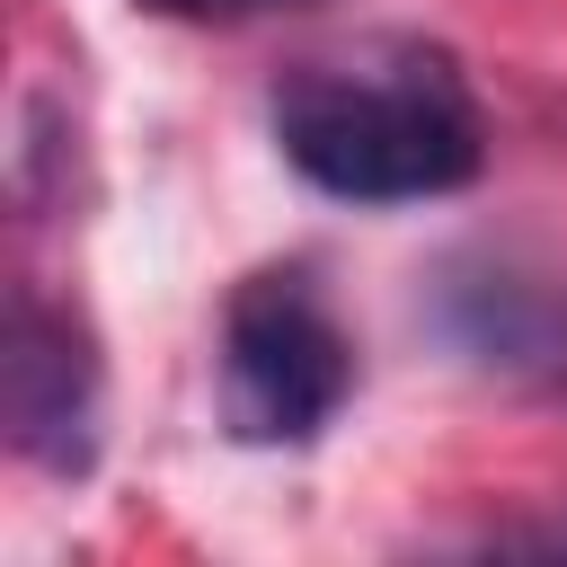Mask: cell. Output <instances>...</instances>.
<instances>
[{
    "instance_id": "cell-4",
    "label": "cell",
    "mask_w": 567,
    "mask_h": 567,
    "mask_svg": "<svg viewBox=\"0 0 567 567\" xmlns=\"http://www.w3.org/2000/svg\"><path fill=\"white\" fill-rule=\"evenodd\" d=\"M151 18H195V27H230V18H257V9H292V0H133Z\"/></svg>"
},
{
    "instance_id": "cell-3",
    "label": "cell",
    "mask_w": 567,
    "mask_h": 567,
    "mask_svg": "<svg viewBox=\"0 0 567 567\" xmlns=\"http://www.w3.org/2000/svg\"><path fill=\"white\" fill-rule=\"evenodd\" d=\"M0 399H9V443L44 470H89L97 452V363L62 310L35 292L9 301V354H0Z\"/></svg>"
},
{
    "instance_id": "cell-2",
    "label": "cell",
    "mask_w": 567,
    "mask_h": 567,
    "mask_svg": "<svg viewBox=\"0 0 567 567\" xmlns=\"http://www.w3.org/2000/svg\"><path fill=\"white\" fill-rule=\"evenodd\" d=\"M354 390V346L301 266H266L221 310V416L239 443H310Z\"/></svg>"
},
{
    "instance_id": "cell-1",
    "label": "cell",
    "mask_w": 567,
    "mask_h": 567,
    "mask_svg": "<svg viewBox=\"0 0 567 567\" xmlns=\"http://www.w3.org/2000/svg\"><path fill=\"white\" fill-rule=\"evenodd\" d=\"M275 151L337 204H434L461 195L487 159L461 71L425 44H363L292 62L266 97Z\"/></svg>"
}]
</instances>
